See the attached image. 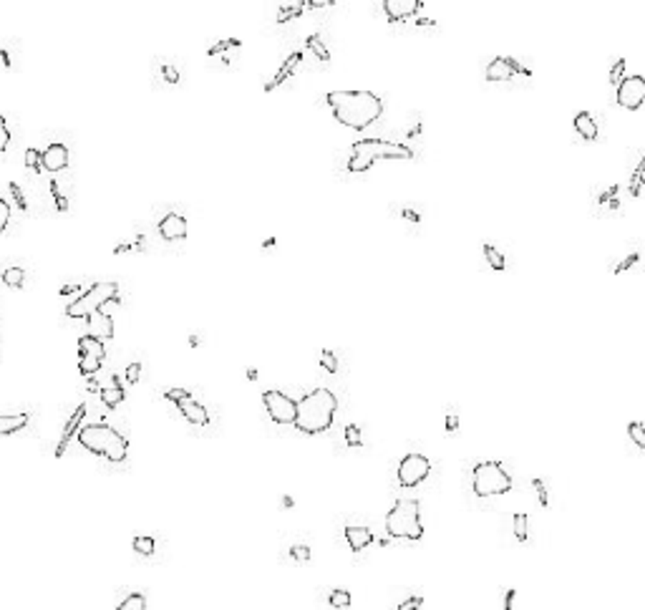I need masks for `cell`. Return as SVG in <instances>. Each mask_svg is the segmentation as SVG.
<instances>
[{
  "instance_id": "1",
  "label": "cell",
  "mask_w": 645,
  "mask_h": 610,
  "mask_svg": "<svg viewBox=\"0 0 645 610\" xmlns=\"http://www.w3.org/2000/svg\"><path fill=\"white\" fill-rule=\"evenodd\" d=\"M338 124L363 132L383 114V101L371 91H330L326 96Z\"/></svg>"
},
{
  "instance_id": "2",
  "label": "cell",
  "mask_w": 645,
  "mask_h": 610,
  "mask_svg": "<svg viewBox=\"0 0 645 610\" xmlns=\"http://www.w3.org/2000/svg\"><path fill=\"white\" fill-rule=\"evenodd\" d=\"M335 411H338V399H335L333 391L328 389H315V391L305 393L303 399L297 401L295 408V426L300 434H323V431L330 429V424L335 419Z\"/></svg>"
},
{
  "instance_id": "3",
  "label": "cell",
  "mask_w": 645,
  "mask_h": 610,
  "mask_svg": "<svg viewBox=\"0 0 645 610\" xmlns=\"http://www.w3.org/2000/svg\"><path fill=\"white\" fill-rule=\"evenodd\" d=\"M78 444L96 456H104L114 464H121L129 454V441L109 424H86L76 431Z\"/></svg>"
},
{
  "instance_id": "4",
  "label": "cell",
  "mask_w": 645,
  "mask_h": 610,
  "mask_svg": "<svg viewBox=\"0 0 645 610\" xmlns=\"http://www.w3.org/2000/svg\"><path fill=\"white\" fill-rule=\"evenodd\" d=\"M378 159H413V149L389 139H361L350 147L348 172H368Z\"/></svg>"
},
{
  "instance_id": "5",
  "label": "cell",
  "mask_w": 645,
  "mask_h": 610,
  "mask_svg": "<svg viewBox=\"0 0 645 610\" xmlns=\"http://www.w3.org/2000/svg\"><path fill=\"white\" fill-rule=\"evenodd\" d=\"M386 532L393 540H411L419 542L424 537L421 524V504L419 500H398L391 512L386 515Z\"/></svg>"
},
{
  "instance_id": "6",
  "label": "cell",
  "mask_w": 645,
  "mask_h": 610,
  "mask_svg": "<svg viewBox=\"0 0 645 610\" xmlns=\"http://www.w3.org/2000/svg\"><path fill=\"white\" fill-rule=\"evenodd\" d=\"M512 474L502 462H479L472 472V489L476 497H497L512 489Z\"/></svg>"
},
{
  "instance_id": "7",
  "label": "cell",
  "mask_w": 645,
  "mask_h": 610,
  "mask_svg": "<svg viewBox=\"0 0 645 610\" xmlns=\"http://www.w3.org/2000/svg\"><path fill=\"white\" fill-rule=\"evenodd\" d=\"M111 300H119L117 282H96L78 300H73L66 308V315L69 318H88L91 313H99L104 305L111 303Z\"/></svg>"
},
{
  "instance_id": "8",
  "label": "cell",
  "mask_w": 645,
  "mask_h": 610,
  "mask_svg": "<svg viewBox=\"0 0 645 610\" xmlns=\"http://www.w3.org/2000/svg\"><path fill=\"white\" fill-rule=\"evenodd\" d=\"M164 399L171 401V404H177L179 414L184 416L189 424H195V426H204V424L210 422L207 408H204L199 401L192 399V393H189L187 389H169V391L164 393Z\"/></svg>"
},
{
  "instance_id": "9",
  "label": "cell",
  "mask_w": 645,
  "mask_h": 610,
  "mask_svg": "<svg viewBox=\"0 0 645 610\" xmlns=\"http://www.w3.org/2000/svg\"><path fill=\"white\" fill-rule=\"evenodd\" d=\"M428 472H431V462H428L424 454H406L404 459L398 462V485L401 487H419L424 479L428 477Z\"/></svg>"
},
{
  "instance_id": "10",
  "label": "cell",
  "mask_w": 645,
  "mask_h": 610,
  "mask_svg": "<svg viewBox=\"0 0 645 610\" xmlns=\"http://www.w3.org/2000/svg\"><path fill=\"white\" fill-rule=\"evenodd\" d=\"M263 404H265V411L270 414V419L275 424H293L295 422V408H297V401L290 399L288 393L282 391H265L263 393Z\"/></svg>"
},
{
  "instance_id": "11",
  "label": "cell",
  "mask_w": 645,
  "mask_h": 610,
  "mask_svg": "<svg viewBox=\"0 0 645 610\" xmlns=\"http://www.w3.org/2000/svg\"><path fill=\"white\" fill-rule=\"evenodd\" d=\"M532 71H527L522 63H517L509 56H497L491 58L487 71H484V79L487 81H512V79H529Z\"/></svg>"
},
{
  "instance_id": "12",
  "label": "cell",
  "mask_w": 645,
  "mask_h": 610,
  "mask_svg": "<svg viewBox=\"0 0 645 610\" xmlns=\"http://www.w3.org/2000/svg\"><path fill=\"white\" fill-rule=\"evenodd\" d=\"M618 106L628 111H635L643 106L645 101V79L643 76H625V79L618 84Z\"/></svg>"
},
{
  "instance_id": "13",
  "label": "cell",
  "mask_w": 645,
  "mask_h": 610,
  "mask_svg": "<svg viewBox=\"0 0 645 610\" xmlns=\"http://www.w3.org/2000/svg\"><path fill=\"white\" fill-rule=\"evenodd\" d=\"M159 235H162L167 243L184 240V237H187V219H184V215H179V212L164 215L162 222H159Z\"/></svg>"
},
{
  "instance_id": "14",
  "label": "cell",
  "mask_w": 645,
  "mask_h": 610,
  "mask_svg": "<svg viewBox=\"0 0 645 610\" xmlns=\"http://www.w3.org/2000/svg\"><path fill=\"white\" fill-rule=\"evenodd\" d=\"M383 10H386V18H389L391 23H396V21H404V18L421 13L424 3L421 0H386Z\"/></svg>"
},
{
  "instance_id": "15",
  "label": "cell",
  "mask_w": 645,
  "mask_h": 610,
  "mask_svg": "<svg viewBox=\"0 0 645 610\" xmlns=\"http://www.w3.org/2000/svg\"><path fill=\"white\" fill-rule=\"evenodd\" d=\"M40 167L48 172H61L69 167V147L66 144H51L46 151H40Z\"/></svg>"
},
{
  "instance_id": "16",
  "label": "cell",
  "mask_w": 645,
  "mask_h": 610,
  "mask_svg": "<svg viewBox=\"0 0 645 610\" xmlns=\"http://www.w3.org/2000/svg\"><path fill=\"white\" fill-rule=\"evenodd\" d=\"M86 323H88V333L86 336L96 338V341H109V338H114V321H111V315L106 313H91L88 318H86Z\"/></svg>"
},
{
  "instance_id": "17",
  "label": "cell",
  "mask_w": 645,
  "mask_h": 610,
  "mask_svg": "<svg viewBox=\"0 0 645 610\" xmlns=\"http://www.w3.org/2000/svg\"><path fill=\"white\" fill-rule=\"evenodd\" d=\"M303 63V51H295V53H290L288 58H285V63H282L280 69H278V73L272 76L267 84H265V91H275V88L280 86L282 81H288L293 73L297 71V66Z\"/></svg>"
},
{
  "instance_id": "18",
  "label": "cell",
  "mask_w": 645,
  "mask_h": 610,
  "mask_svg": "<svg viewBox=\"0 0 645 610\" xmlns=\"http://www.w3.org/2000/svg\"><path fill=\"white\" fill-rule=\"evenodd\" d=\"M343 537H345V542H348V548L353 552H361V550H365L374 542V532L368 530V527H361V524H348L343 530Z\"/></svg>"
},
{
  "instance_id": "19",
  "label": "cell",
  "mask_w": 645,
  "mask_h": 610,
  "mask_svg": "<svg viewBox=\"0 0 645 610\" xmlns=\"http://www.w3.org/2000/svg\"><path fill=\"white\" fill-rule=\"evenodd\" d=\"M86 416V404H81V406L73 411V416L69 419V424H66V429H63L61 434V441H58V446H56V456H63V452H66V446H69L71 437L76 434L78 429H81V422H84Z\"/></svg>"
},
{
  "instance_id": "20",
  "label": "cell",
  "mask_w": 645,
  "mask_h": 610,
  "mask_svg": "<svg viewBox=\"0 0 645 610\" xmlns=\"http://www.w3.org/2000/svg\"><path fill=\"white\" fill-rule=\"evenodd\" d=\"M28 422H31L28 414H0V437H8V434L25 429Z\"/></svg>"
},
{
  "instance_id": "21",
  "label": "cell",
  "mask_w": 645,
  "mask_h": 610,
  "mask_svg": "<svg viewBox=\"0 0 645 610\" xmlns=\"http://www.w3.org/2000/svg\"><path fill=\"white\" fill-rule=\"evenodd\" d=\"M572 124H575V132L580 134L585 141H595V139H598L600 129H598V124H595V119H592L587 111H580Z\"/></svg>"
},
{
  "instance_id": "22",
  "label": "cell",
  "mask_w": 645,
  "mask_h": 610,
  "mask_svg": "<svg viewBox=\"0 0 645 610\" xmlns=\"http://www.w3.org/2000/svg\"><path fill=\"white\" fill-rule=\"evenodd\" d=\"M126 399V393H124V389L119 386V378L117 376H111V381H109V386H104L101 389V401H104V406H109V408H117L121 401Z\"/></svg>"
},
{
  "instance_id": "23",
  "label": "cell",
  "mask_w": 645,
  "mask_h": 610,
  "mask_svg": "<svg viewBox=\"0 0 645 610\" xmlns=\"http://www.w3.org/2000/svg\"><path fill=\"white\" fill-rule=\"evenodd\" d=\"M78 353H81V356H91V358L104 361V356H106V348H104V343H101V341H96V338L81 336V338H78Z\"/></svg>"
},
{
  "instance_id": "24",
  "label": "cell",
  "mask_w": 645,
  "mask_h": 610,
  "mask_svg": "<svg viewBox=\"0 0 645 610\" xmlns=\"http://www.w3.org/2000/svg\"><path fill=\"white\" fill-rule=\"evenodd\" d=\"M242 48V43L237 38H225V40H219V43H215V46L210 48V58H219L222 56V63H225V56L227 53H237Z\"/></svg>"
},
{
  "instance_id": "25",
  "label": "cell",
  "mask_w": 645,
  "mask_h": 610,
  "mask_svg": "<svg viewBox=\"0 0 645 610\" xmlns=\"http://www.w3.org/2000/svg\"><path fill=\"white\" fill-rule=\"evenodd\" d=\"M305 51H311L318 61H323V63H328L330 61V51H328V46L323 43V38H320L318 33H313L311 38L305 40Z\"/></svg>"
},
{
  "instance_id": "26",
  "label": "cell",
  "mask_w": 645,
  "mask_h": 610,
  "mask_svg": "<svg viewBox=\"0 0 645 610\" xmlns=\"http://www.w3.org/2000/svg\"><path fill=\"white\" fill-rule=\"evenodd\" d=\"M484 258H487V263L491 265V270H497V273H502L507 267V260H504V252H499L497 247L491 243H484Z\"/></svg>"
},
{
  "instance_id": "27",
  "label": "cell",
  "mask_w": 645,
  "mask_h": 610,
  "mask_svg": "<svg viewBox=\"0 0 645 610\" xmlns=\"http://www.w3.org/2000/svg\"><path fill=\"white\" fill-rule=\"evenodd\" d=\"M134 550L139 552V555H144V557H149V555H154V550H156V542H154V537H149V535H136L134 537Z\"/></svg>"
},
{
  "instance_id": "28",
  "label": "cell",
  "mask_w": 645,
  "mask_h": 610,
  "mask_svg": "<svg viewBox=\"0 0 645 610\" xmlns=\"http://www.w3.org/2000/svg\"><path fill=\"white\" fill-rule=\"evenodd\" d=\"M117 610H147V598H144V593H132L126 595L124 600L119 602Z\"/></svg>"
},
{
  "instance_id": "29",
  "label": "cell",
  "mask_w": 645,
  "mask_h": 610,
  "mask_svg": "<svg viewBox=\"0 0 645 610\" xmlns=\"http://www.w3.org/2000/svg\"><path fill=\"white\" fill-rule=\"evenodd\" d=\"M514 537H517V542H527L529 537V520L524 512L514 515Z\"/></svg>"
},
{
  "instance_id": "30",
  "label": "cell",
  "mask_w": 645,
  "mask_h": 610,
  "mask_svg": "<svg viewBox=\"0 0 645 610\" xmlns=\"http://www.w3.org/2000/svg\"><path fill=\"white\" fill-rule=\"evenodd\" d=\"M305 8V3H285V5H280V13H278V23H288L290 18L300 16Z\"/></svg>"
},
{
  "instance_id": "31",
  "label": "cell",
  "mask_w": 645,
  "mask_h": 610,
  "mask_svg": "<svg viewBox=\"0 0 645 610\" xmlns=\"http://www.w3.org/2000/svg\"><path fill=\"white\" fill-rule=\"evenodd\" d=\"M101 363H104V361H99V358L81 356V358H78V371H81L84 376H96L99 371H101Z\"/></svg>"
},
{
  "instance_id": "32",
  "label": "cell",
  "mask_w": 645,
  "mask_h": 610,
  "mask_svg": "<svg viewBox=\"0 0 645 610\" xmlns=\"http://www.w3.org/2000/svg\"><path fill=\"white\" fill-rule=\"evenodd\" d=\"M0 278H3L5 285H10V288H21L23 280H25V270H21V267H8Z\"/></svg>"
},
{
  "instance_id": "33",
  "label": "cell",
  "mask_w": 645,
  "mask_h": 610,
  "mask_svg": "<svg viewBox=\"0 0 645 610\" xmlns=\"http://www.w3.org/2000/svg\"><path fill=\"white\" fill-rule=\"evenodd\" d=\"M328 600H330V608H338V610L350 608V593L348 590H343V587H335Z\"/></svg>"
},
{
  "instance_id": "34",
  "label": "cell",
  "mask_w": 645,
  "mask_h": 610,
  "mask_svg": "<svg viewBox=\"0 0 645 610\" xmlns=\"http://www.w3.org/2000/svg\"><path fill=\"white\" fill-rule=\"evenodd\" d=\"M343 437H345V444L348 446H363V434H361L356 424H348L345 431H343Z\"/></svg>"
},
{
  "instance_id": "35",
  "label": "cell",
  "mask_w": 645,
  "mask_h": 610,
  "mask_svg": "<svg viewBox=\"0 0 645 610\" xmlns=\"http://www.w3.org/2000/svg\"><path fill=\"white\" fill-rule=\"evenodd\" d=\"M628 434H630V439L635 441V446L637 449H645V426L640 422H633L628 426Z\"/></svg>"
},
{
  "instance_id": "36",
  "label": "cell",
  "mask_w": 645,
  "mask_h": 610,
  "mask_svg": "<svg viewBox=\"0 0 645 610\" xmlns=\"http://www.w3.org/2000/svg\"><path fill=\"white\" fill-rule=\"evenodd\" d=\"M320 366L328 374H338V358H335L333 351H320Z\"/></svg>"
},
{
  "instance_id": "37",
  "label": "cell",
  "mask_w": 645,
  "mask_h": 610,
  "mask_svg": "<svg viewBox=\"0 0 645 610\" xmlns=\"http://www.w3.org/2000/svg\"><path fill=\"white\" fill-rule=\"evenodd\" d=\"M640 187H643V159L637 162L635 172H633V180H630V195L637 197L640 195Z\"/></svg>"
},
{
  "instance_id": "38",
  "label": "cell",
  "mask_w": 645,
  "mask_h": 610,
  "mask_svg": "<svg viewBox=\"0 0 645 610\" xmlns=\"http://www.w3.org/2000/svg\"><path fill=\"white\" fill-rule=\"evenodd\" d=\"M290 557H293L295 563H308V560H311V548H308V545H293V548H290Z\"/></svg>"
},
{
  "instance_id": "39",
  "label": "cell",
  "mask_w": 645,
  "mask_h": 610,
  "mask_svg": "<svg viewBox=\"0 0 645 610\" xmlns=\"http://www.w3.org/2000/svg\"><path fill=\"white\" fill-rule=\"evenodd\" d=\"M532 487L537 489V500L542 507H550V497H547V487H544L542 479H532Z\"/></svg>"
},
{
  "instance_id": "40",
  "label": "cell",
  "mask_w": 645,
  "mask_h": 610,
  "mask_svg": "<svg viewBox=\"0 0 645 610\" xmlns=\"http://www.w3.org/2000/svg\"><path fill=\"white\" fill-rule=\"evenodd\" d=\"M25 164L31 167V169H36V172H40L43 167H40V151L38 149H28L25 151Z\"/></svg>"
},
{
  "instance_id": "41",
  "label": "cell",
  "mask_w": 645,
  "mask_h": 610,
  "mask_svg": "<svg viewBox=\"0 0 645 610\" xmlns=\"http://www.w3.org/2000/svg\"><path fill=\"white\" fill-rule=\"evenodd\" d=\"M10 144V132H8V124H5V119H3V114H0V154L8 149Z\"/></svg>"
},
{
  "instance_id": "42",
  "label": "cell",
  "mask_w": 645,
  "mask_h": 610,
  "mask_svg": "<svg viewBox=\"0 0 645 610\" xmlns=\"http://www.w3.org/2000/svg\"><path fill=\"white\" fill-rule=\"evenodd\" d=\"M139 378H141V363H136V361H134V363H129V366H126V381H129V384H136Z\"/></svg>"
},
{
  "instance_id": "43",
  "label": "cell",
  "mask_w": 645,
  "mask_h": 610,
  "mask_svg": "<svg viewBox=\"0 0 645 610\" xmlns=\"http://www.w3.org/2000/svg\"><path fill=\"white\" fill-rule=\"evenodd\" d=\"M10 222V204L5 202V199H0V232L8 227Z\"/></svg>"
},
{
  "instance_id": "44",
  "label": "cell",
  "mask_w": 645,
  "mask_h": 610,
  "mask_svg": "<svg viewBox=\"0 0 645 610\" xmlns=\"http://www.w3.org/2000/svg\"><path fill=\"white\" fill-rule=\"evenodd\" d=\"M421 605H424V598H421V595H413V598H409V600L401 602L396 610H419Z\"/></svg>"
},
{
  "instance_id": "45",
  "label": "cell",
  "mask_w": 645,
  "mask_h": 610,
  "mask_svg": "<svg viewBox=\"0 0 645 610\" xmlns=\"http://www.w3.org/2000/svg\"><path fill=\"white\" fill-rule=\"evenodd\" d=\"M622 69H625V58H620V61L613 66V71H610V81H613L615 86H618V84L622 81Z\"/></svg>"
},
{
  "instance_id": "46",
  "label": "cell",
  "mask_w": 645,
  "mask_h": 610,
  "mask_svg": "<svg viewBox=\"0 0 645 610\" xmlns=\"http://www.w3.org/2000/svg\"><path fill=\"white\" fill-rule=\"evenodd\" d=\"M635 263H637V252H630L628 258H625V260L620 263V265L615 267V273H628V270H630L633 265H635Z\"/></svg>"
},
{
  "instance_id": "47",
  "label": "cell",
  "mask_w": 645,
  "mask_h": 610,
  "mask_svg": "<svg viewBox=\"0 0 645 610\" xmlns=\"http://www.w3.org/2000/svg\"><path fill=\"white\" fill-rule=\"evenodd\" d=\"M164 79L169 81V84H179V73H177V69L174 66H164Z\"/></svg>"
},
{
  "instance_id": "48",
  "label": "cell",
  "mask_w": 645,
  "mask_h": 610,
  "mask_svg": "<svg viewBox=\"0 0 645 610\" xmlns=\"http://www.w3.org/2000/svg\"><path fill=\"white\" fill-rule=\"evenodd\" d=\"M514 598H517V590H514V587H507V593H504V610H512V608H514Z\"/></svg>"
},
{
  "instance_id": "49",
  "label": "cell",
  "mask_w": 645,
  "mask_h": 610,
  "mask_svg": "<svg viewBox=\"0 0 645 610\" xmlns=\"http://www.w3.org/2000/svg\"><path fill=\"white\" fill-rule=\"evenodd\" d=\"M330 5H335V0H311V3H305V8H330Z\"/></svg>"
},
{
  "instance_id": "50",
  "label": "cell",
  "mask_w": 645,
  "mask_h": 610,
  "mask_svg": "<svg viewBox=\"0 0 645 610\" xmlns=\"http://www.w3.org/2000/svg\"><path fill=\"white\" fill-rule=\"evenodd\" d=\"M457 429H459V416L457 414H446V431H449V434H454Z\"/></svg>"
},
{
  "instance_id": "51",
  "label": "cell",
  "mask_w": 645,
  "mask_h": 610,
  "mask_svg": "<svg viewBox=\"0 0 645 610\" xmlns=\"http://www.w3.org/2000/svg\"><path fill=\"white\" fill-rule=\"evenodd\" d=\"M401 217L411 219V222H419V219H421V215H419V212H413V210H404V212H401Z\"/></svg>"
},
{
  "instance_id": "52",
  "label": "cell",
  "mask_w": 645,
  "mask_h": 610,
  "mask_svg": "<svg viewBox=\"0 0 645 610\" xmlns=\"http://www.w3.org/2000/svg\"><path fill=\"white\" fill-rule=\"evenodd\" d=\"M293 504H295V502H293V497H282V507H288V509H290Z\"/></svg>"
},
{
  "instance_id": "53",
  "label": "cell",
  "mask_w": 645,
  "mask_h": 610,
  "mask_svg": "<svg viewBox=\"0 0 645 610\" xmlns=\"http://www.w3.org/2000/svg\"><path fill=\"white\" fill-rule=\"evenodd\" d=\"M247 378H250V381H255V378H257V371H255V368H250V371H247Z\"/></svg>"
}]
</instances>
